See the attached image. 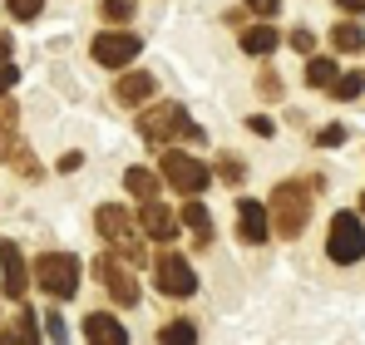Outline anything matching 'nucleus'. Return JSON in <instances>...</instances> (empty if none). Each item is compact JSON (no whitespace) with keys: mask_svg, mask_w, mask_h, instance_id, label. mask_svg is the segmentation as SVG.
<instances>
[{"mask_svg":"<svg viewBox=\"0 0 365 345\" xmlns=\"http://www.w3.org/2000/svg\"><path fill=\"white\" fill-rule=\"evenodd\" d=\"M267 212H272V232H277V237H287V242H292V237H302L306 217H311V187L297 182V177L277 182V187H272Z\"/></svg>","mask_w":365,"mask_h":345,"instance_id":"f257e3e1","label":"nucleus"},{"mask_svg":"<svg viewBox=\"0 0 365 345\" xmlns=\"http://www.w3.org/2000/svg\"><path fill=\"white\" fill-rule=\"evenodd\" d=\"M326 257L336 267H356L365 257V217L361 212H336L331 232H326Z\"/></svg>","mask_w":365,"mask_h":345,"instance_id":"f03ea898","label":"nucleus"},{"mask_svg":"<svg viewBox=\"0 0 365 345\" xmlns=\"http://www.w3.org/2000/svg\"><path fill=\"white\" fill-rule=\"evenodd\" d=\"M138 128H143V138H148V143H158V148H163L168 138H187V143H202V128H197L192 118L182 114V104H158V109H148Z\"/></svg>","mask_w":365,"mask_h":345,"instance_id":"7ed1b4c3","label":"nucleus"},{"mask_svg":"<svg viewBox=\"0 0 365 345\" xmlns=\"http://www.w3.org/2000/svg\"><path fill=\"white\" fill-rule=\"evenodd\" d=\"M35 282H40L45 296L69 301V296L79 291V257H69V252H45V257L35 262Z\"/></svg>","mask_w":365,"mask_h":345,"instance_id":"20e7f679","label":"nucleus"},{"mask_svg":"<svg viewBox=\"0 0 365 345\" xmlns=\"http://www.w3.org/2000/svg\"><path fill=\"white\" fill-rule=\"evenodd\" d=\"M163 177H168V187L173 192H202L207 182H212V172L202 168V158H192V153H173V148H163Z\"/></svg>","mask_w":365,"mask_h":345,"instance_id":"39448f33","label":"nucleus"},{"mask_svg":"<svg viewBox=\"0 0 365 345\" xmlns=\"http://www.w3.org/2000/svg\"><path fill=\"white\" fill-rule=\"evenodd\" d=\"M138 50H143V40L128 35V30H104V35H94V45H89L94 64H104V69H123L128 59H138Z\"/></svg>","mask_w":365,"mask_h":345,"instance_id":"423d86ee","label":"nucleus"},{"mask_svg":"<svg viewBox=\"0 0 365 345\" xmlns=\"http://www.w3.org/2000/svg\"><path fill=\"white\" fill-rule=\"evenodd\" d=\"M153 282H158V291L163 296H192L197 291V272L187 267V257H178V252H163L158 262H153Z\"/></svg>","mask_w":365,"mask_h":345,"instance_id":"0eeeda50","label":"nucleus"},{"mask_svg":"<svg viewBox=\"0 0 365 345\" xmlns=\"http://www.w3.org/2000/svg\"><path fill=\"white\" fill-rule=\"evenodd\" d=\"M0 291L10 301H25V291H30V272H25V257L15 242H0Z\"/></svg>","mask_w":365,"mask_h":345,"instance_id":"6e6552de","label":"nucleus"},{"mask_svg":"<svg viewBox=\"0 0 365 345\" xmlns=\"http://www.w3.org/2000/svg\"><path fill=\"white\" fill-rule=\"evenodd\" d=\"M267 237H272V212H267L262 202L242 197V202H237V242H247V247H262Z\"/></svg>","mask_w":365,"mask_h":345,"instance_id":"1a4fd4ad","label":"nucleus"},{"mask_svg":"<svg viewBox=\"0 0 365 345\" xmlns=\"http://www.w3.org/2000/svg\"><path fill=\"white\" fill-rule=\"evenodd\" d=\"M94 277L109 287V296H114L119 306H133V301H138V282H133V272H123L114 257H99V262H94Z\"/></svg>","mask_w":365,"mask_h":345,"instance_id":"9d476101","label":"nucleus"},{"mask_svg":"<svg viewBox=\"0 0 365 345\" xmlns=\"http://www.w3.org/2000/svg\"><path fill=\"white\" fill-rule=\"evenodd\" d=\"M94 227L104 242H123V247H133V212H123L119 202H104L99 212H94Z\"/></svg>","mask_w":365,"mask_h":345,"instance_id":"9b49d317","label":"nucleus"},{"mask_svg":"<svg viewBox=\"0 0 365 345\" xmlns=\"http://www.w3.org/2000/svg\"><path fill=\"white\" fill-rule=\"evenodd\" d=\"M138 222H143V237H153V242H173L178 237V217L158 202V197H143V212H138Z\"/></svg>","mask_w":365,"mask_h":345,"instance_id":"f8f14e48","label":"nucleus"},{"mask_svg":"<svg viewBox=\"0 0 365 345\" xmlns=\"http://www.w3.org/2000/svg\"><path fill=\"white\" fill-rule=\"evenodd\" d=\"M84 341H99V345H123L128 341V331H123L114 316H104V311H94V316H84Z\"/></svg>","mask_w":365,"mask_h":345,"instance_id":"ddd939ff","label":"nucleus"},{"mask_svg":"<svg viewBox=\"0 0 365 345\" xmlns=\"http://www.w3.org/2000/svg\"><path fill=\"white\" fill-rule=\"evenodd\" d=\"M153 94V74H123L119 84H114V99L119 104H143Z\"/></svg>","mask_w":365,"mask_h":345,"instance_id":"4468645a","label":"nucleus"},{"mask_svg":"<svg viewBox=\"0 0 365 345\" xmlns=\"http://www.w3.org/2000/svg\"><path fill=\"white\" fill-rule=\"evenodd\" d=\"M182 222L192 227V237H197V247H207L212 242V212L197 202V197H187V207H182Z\"/></svg>","mask_w":365,"mask_h":345,"instance_id":"2eb2a0df","label":"nucleus"},{"mask_svg":"<svg viewBox=\"0 0 365 345\" xmlns=\"http://www.w3.org/2000/svg\"><path fill=\"white\" fill-rule=\"evenodd\" d=\"M282 45V35L272 30V25H252V30H242V50L247 55H272Z\"/></svg>","mask_w":365,"mask_h":345,"instance_id":"dca6fc26","label":"nucleus"},{"mask_svg":"<svg viewBox=\"0 0 365 345\" xmlns=\"http://www.w3.org/2000/svg\"><path fill=\"white\" fill-rule=\"evenodd\" d=\"M336 74H341V69H336V59H326V55H311V59H306V84H311V89H331V84H336Z\"/></svg>","mask_w":365,"mask_h":345,"instance_id":"f3484780","label":"nucleus"},{"mask_svg":"<svg viewBox=\"0 0 365 345\" xmlns=\"http://www.w3.org/2000/svg\"><path fill=\"white\" fill-rule=\"evenodd\" d=\"M331 45H336V50H361V45H365V30L356 25V20H341V25L331 30Z\"/></svg>","mask_w":365,"mask_h":345,"instance_id":"a211bd4d","label":"nucleus"},{"mask_svg":"<svg viewBox=\"0 0 365 345\" xmlns=\"http://www.w3.org/2000/svg\"><path fill=\"white\" fill-rule=\"evenodd\" d=\"M331 94H336L341 104H346V99H361V94H365V74H361V69H351V74H336Z\"/></svg>","mask_w":365,"mask_h":345,"instance_id":"6ab92c4d","label":"nucleus"},{"mask_svg":"<svg viewBox=\"0 0 365 345\" xmlns=\"http://www.w3.org/2000/svg\"><path fill=\"white\" fill-rule=\"evenodd\" d=\"M123 187L138 192V197H153V192H158V177H153L148 168H128V172H123Z\"/></svg>","mask_w":365,"mask_h":345,"instance_id":"aec40b11","label":"nucleus"},{"mask_svg":"<svg viewBox=\"0 0 365 345\" xmlns=\"http://www.w3.org/2000/svg\"><path fill=\"white\" fill-rule=\"evenodd\" d=\"M99 10H104L109 25H128V20H133V0H104Z\"/></svg>","mask_w":365,"mask_h":345,"instance_id":"412c9836","label":"nucleus"},{"mask_svg":"<svg viewBox=\"0 0 365 345\" xmlns=\"http://www.w3.org/2000/svg\"><path fill=\"white\" fill-rule=\"evenodd\" d=\"M158 341H197V326H192V321H168V326L158 331Z\"/></svg>","mask_w":365,"mask_h":345,"instance_id":"4be33fe9","label":"nucleus"},{"mask_svg":"<svg viewBox=\"0 0 365 345\" xmlns=\"http://www.w3.org/2000/svg\"><path fill=\"white\" fill-rule=\"evenodd\" d=\"M0 341H35V316L25 311V316H20L10 331H0Z\"/></svg>","mask_w":365,"mask_h":345,"instance_id":"5701e85b","label":"nucleus"},{"mask_svg":"<svg viewBox=\"0 0 365 345\" xmlns=\"http://www.w3.org/2000/svg\"><path fill=\"white\" fill-rule=\"evenodd\" d=\"M5 5H10V15H15V20H35V15L45 10V0H5Z\"/></svg>","mask_w":365,"mask_h":345,"instance_id":"b1692460","label":"nucleus"},{"mask_svg":"<svg viewBox=\"0 0 365 345\" xmlns=\"http://www.w3.org/2000/svg\"><path fill=\"white\" fill-rule=\"evenodd\" d=\"M257 89H262L267 99H282V84H277V74H272V69H262V79H257Z\"/></svg>","mask_w":365,"mask_h":345,"instance_id":"393cba45","label":"nucleus"},{"mask_svg":"<svg viewBox=\"0 0 365 345\" xmlns=\"http://www.w3.org/2000/svg\"><path fill=\"white\" fill-rule=\"evenodd\" d=\"M15 79H20V69H15V64L5 59V64H0V99H5V94L15 89Z\"/></svg>","mask_w":365,"mask_h":345,"instance_id":"a878e982","label":"nucleus"},{"mask_svg":"<svg viewBox=\"0 0 365 345\" xmlns=\"http://www.w3.org/2000/svg\"><path fill=\"white\" fill-rule=\"evenodd\" d=\"M45 336H50V341H64V336H69V331H64V321L55 316V311H45Z\"/></svg>","mask_w":365,"mask_h":345,"instance_id":"bb28decb","label":"nucleus"},{"mask_svg":"<svg viewBox=\"0 0 365 345\" xmlns=\"http://www.w3.org/2000/svg\"><path fill=\"white\" fill-rule=\"evenodd\" d=\"M292 45H297V50H302V55H311V50H316V35H311V30H292Z\"/></svg>","mask_w":365,"mask_h":345,"instance_id":"cd10ccee","label":"nucleus"},{"mask_svg":"<svg viewBox=\"0 0 365 345\" xmlns=\"http://www.w3.org/2000/svg\"><path fill=\"white\" fill-rule=\"evenodd\" d=\"M321 143H326V148H336V143H346V128H341V123H331V128H321Z\"/></svg>","mask_w":365,"mask_h":345,"instance_id":"c85d7f7f","label":"nucleus"},{"mask_svg":"<svg viewBox=\"0 0 365 345\" xmlns=\"http://www.w3.org/2000/svg\"><path fill=\"white\" fill-rule=\"evenodd\" d=\"M247 10H257V15L267 20V15H277V10H282V0H247Z\"/></svg>","mask_w":365,"mask_h":345,"instance_id":"c756f323","label":"nucleus"},{"mask_svg":"<svg viewBox=\"0 0 365 345\" xmlns=\"http://www.w3.org/2000/svg\"><path fill=\"white\" fill-rule=\"evenodd\" d=\"M247 128H252V133H262V138H272V118H262V114L247 118Z\"/></svg>","mask_w":365,"mask_h":345,"instance_id":"7c9ffc66","label":"nucleus"},{"mask_svg":"<svg viewBox=\"0 0 365 345\" xmlns=\"http://www.w3.org/2000/svg\"><path fill=\"white\" fill-rule=\"evenodd\" d=\"M222 177H227V182H242V177H247V168H242V163H232V158H227V163H222Z\"/></svg>","mask_w":365,"mask_h":345,"instance_id":"2f4dec72","label":"nucleus"},{"mask_svg":"<svg viewBox=\"0 0 365 345\" xmlns=\"http://www.w3.org/2000/svg\"><path fill=\"white\" fill-rule=\"evenodd\" d=\"M336 5H341L346 15H365V0H336Z\"/></svg>","mask_w":365,"mask_h":345,"instance_id":"473e14b6","label":"nucleus"},{"mask_svg":"<svg viewBox=\"0 0 365 345\" xmlns=\"http://www.w3.org/2000/svg\"><path fill=\"white\" fill-rule=\"evenodd\" d=\"M79 163H84L79 153H64V158H60V172H74V168H79Z\"/></svg>","mask_w":365,"mask_h":345,"instance_id":"72a5a7b5","label":"nucleus"},{"mask_svg":"<svg viewBox=\"0 0 365 345\" xmlns=\"http://www.w3.org/2000/svg\"><path fill=\"white\" fill-rule=\"evenodd\" d=\"M10 59V35H0V64Z\"/></svg>","mask_w":365,"mask_h":345,"instance_id":"f704fd0d","label":"nucleus"},{"mask_svg":"<svg viewBox=\"0 0 365 345\" xmlns=\"http://www.w3.org/2000/svg\"><path fill=\"white\" fill-rule=\"evenodd\" d=\"M361 217H365V192H361Z\"/></svg>","mask_w":365,"mask_h":345,"instance_id":"c9c22d12","label":"nucleus"}]
</instances>
